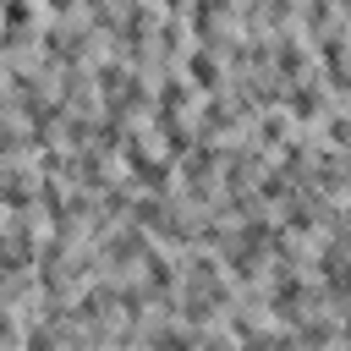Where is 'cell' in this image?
<instances>
[{"label": "cell", "mask_w": 351, "mask_h": 351, "mask_svg": "<svg viewBox=\"0 0 351 351\" xmlns=\"http://www.w3.org/2000/svg\"><path fill=\"white\" fill-rule=\"evenodd\" d=\"M324 104H329V99H324L318 82H291V88H285V115H291L296 126H313V121L324 115Z\"/></svg>", "instance_id": "6da1fadb"}, {"label": "cell", "mask_w": 351, "mask_h": 351, "mask_svg": "<svg viewBox=\"0 0 351 351\" xmlns=\"http://www.w3.org/2000/svg\"><path fill=\"white\" fill-rule=\"evenodd\" d=\"M186 77H192L203 93H219V60H214V44H203V49L186 55Z\"/></svg>", "instance_id": "7a4b0ae2"}, {"label": "cell", "mask_w": 351, "mask_h": 351, "mask_svg": "<svg viewBox=\"0 0 351 351\" xmlns=\"http://www.w3.org/2000/svg\"><path fill=\"white\" fill-rule=\"evenodd\" d=\"M44 5H49L55 16H71V5H77V0H44Z\"/></svg>", "instance_id": "3957f363"}]
</instances>
